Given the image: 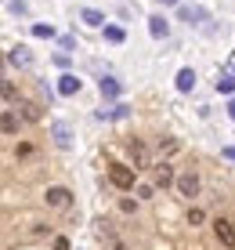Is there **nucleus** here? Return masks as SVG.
I'll return each mask as SVG.
<instances>
[{
    "instance_id": "obj_24",
    "label": "nucleus",
    "mask_w": 235,
    "mask_h": 250,
    "mask_svg": "<svg viewBox=\"0 0 235 250\" xmlns=\"http://www.w3.org/2000/svg\"><path fill=\"white\" fill-rule=\"evenodd\" d=\"M152 192H156L152 185H141V188H137V196H141V200H152Z\"/></svg>"
},
{
    "instance_id": "obj_4",
    "label": "nucleus",
    "mask_w": 235,
    "mask_h": 250,
    "mask_svg": "<svg viewBox=\"0 0 235 250\" xmlns=\"http://www.w3.org/2000/svg\"><path fill=\"white\" fill-rule=\"evenodd\" d=\"M69 203H73V192H69V188H62V185H51V188H47V207L65 210Z\"/></svg>"
},
{
    "instance_id": "obj_12",
    "label": "nucleus",
    "mask_w": 235,
    "mask_h": 250,
    "mask_svg": "<svg viewBox=\"0 0 235 250\" xmlns=\"http://www.w3.org/2000/svg\"><path fill=\"white\" fill-rule=\"evenodd\" d=\"M196 87V73L192 69H181L177 73V91H192Z\"/></svg>"
},
{
    "instance_id": "obj_5",
    "label": "nucleus",
    "mask_w": 235,
    "mask_h": 250,
    "mask_svg": "<svg viewBox=\"0 0 235 250\" xmlns=\"http://www.w3.org/2000/svg\"><path fill=\"white\" fill-rule=\"evenodd\" d=\"M7 62H11V65H19V69H29L33 65V55H29V47H11V51H7Z\"/></svg>"
},
{
    "instance_id": "obj_11",
    "label": "nucleus",
    "mask_w": 235,
    "mask_h": 250,
    "mask_svg": "<svg viewBox=\"0 0 235 250\" xmlns=\"http://www.w3.org/2000/svg\"><path fill=\"white\" fill-rule=\"evenodd\" d=\"M40 116H43V113H40L37 102H22V120H25V124H37Z\"/></svg>"
},
{
    "instance_id": "obj_3",
    "label": "nucleus",
    "mask_w": 235,
    "mask_h": 250,
    "mask_svg": "<svg viewBox=\"0 0 235 250\" xmlns=\"http://www.w3.org/2000/svg\"><path fill=\"white\" fill-rule=\"evenodd\" d=\"M214 232H217V239H221L224 247H235V221L232 218H217L214 221Z\"/></svg>"
},
{
    "instance_id": "obj_27",
    "label": "nucleus",
    "mask_w": 235,
    "mask_h": 250,
    "mask_svg": "<svg viewBox=\"0 0 235 250\" xmlns=\"http://www.w3.org/2000/svg\"><path fill=\"white\" fill-rule=\"evenodd\" d=\"M159 4H177V0H159Z\"/></svg>"
},
{
    "instance_id": "obj_13",
    "label": "nucleus",
    "mask_w": 235,
    "mask_h": 250,
    "mask_svg": "<svg viewBox=\"0 0 235 250\" xmlns=\"http://www.w3.org/2000/svg\"><path fill=\"white\" fill-rule=\"evenodd\" d=\"M80 19H83L87 25H105V15H101V11H94V7H83V11H80Z\"/></svg>"
},
{
    "instance_id": "obj_15",
    "label": "nucleus",
    "mask_w": 235,
    "mask_h": 250,
    "mask_svg": "<svg viewBox=\"0 0 235 250\" xmlns=\"http://www.w3.org/2000/svg\"><path fill=\"white\" fill-rule=\"evenodd\" d=\"M156 149H159V156H174L181 145H177V138H159V145H156Z\"/></svg>"
},
{
    "instance_id": "obj_9",
    "label": "nucleus",
    "mask_w": 235,
    "mask_h": 250,
    "mask_svg": "<svg viewBox=\"0 0 235 250\" xmlns=\"http://www.w3.org/2000/svg\"><path fill=\"white\" fill-rule=\"evenodd\" d=\"M119 91H123V83L116 76H101V98H119Z\"/></svg>"
},
{
    "instance_id": "obj_17",
    "label": "nucleus",
    "mask_w": 235,
    "mask_h": 250,
    "mask_svg": "<svg viewBox=\"0 0 235 250\" xmlns=\"http://www.w3.org/2000/svg\"><path fill=\"white\" fill-rule=\"evenodd\" d=\"M177 11H181V19H185V22H192V19H203V7H188V4H181Z\"/></svg>"
},
{
    "instance_id": "obj_19",
    "label": "nucleus",
    "mask_w": 235,
    "mask_h": 250,
    "mask_svg": "<svg viewBox=\"0 0 235 250\" xmlns=\"http://www.w3.org/2000/svg\"><path fill=\"white\" fill-rule=\"evenodd\" d=\"M217 91H221V94H228V91H235V73H228V76H221V80H217Z\"/></svg>"
},
{
    "instance_id": "obj_22",
    "label": "nucleus",
    "mask_w": 235,
    "mask_h": 250,
    "mask_svg": "<svg viewBox=\"0 0 235 250\" xmlns=\"http://www.w3.org/2000/svg\"><path fill=\"white\" fill-rule=\"evenodd\" d=\"M105 116H112V120H123V116H127V105H116L112 113H101V120H105Z\"/></svg>"
},
{
    "instance_id": "obj_10",
    "label": "nucleus",
    "mask_w": 235,
    "mask_h": 250,
    "mask_svg": "<svg viewBox=\"0 0 235 250\" xmlns=\"http://www.w3.org/2000/svg\"><path fill=\"white\" fill-rule=\"evenodd\" d=\"M76 91H80V80H76L73 73H65V76H62V83H58V94H65V98H73Z\"/></svg>"
},
{
    "instance_id": "obj_1",
    "label": "nucleus",
    "mask_w": 235,
    "mask_h": 250,
    "mask_svg": "<svg viewBox=\"0 0 235 250\" xmlns=\"http://www.w3.org/2000/svg\"><path fill=\"white\" fill-rule=\"evenodd\" d=\"M134 174H137V170H134V167H127V163H112L109 182L116 185V188H134Z\"/></svg>"
},
{
    "instance_id": "obj_6",
    "label": "nucleus",
    "mask_w": 235,
    "mask_h": 250,
    "mask_svg": "<svg viewBox=\"0 0 235 250\" xmlns=\"http://www.w3.org/2000/svg\"><path fill=\"white\" fill-rule=\"evenodd\" d=\"M127 149H130V160H134V170H141V167H149V149H145V145H141V142H137V138H134V142H130V145H127Z\"/></svg>"
},
{
    "instance_id": "obj_25",
    "label": "nucleus",
    "mask_w": 235,
    "mask_h": 250,
    "mask_svg": "<svg viewBox=\"0 0 235 250\" xmlns=\"http://www.w3.org/2000/svg\"><path fill=\"white\" fill-rule=\"evenodd\" d=\"M224 160H232V163H235V145H228V149H224Z\"/></svg>"
},
{
    "instance_id": "obj_16",
    "label": "nucleus",
    "mask_w": 235,
    "mask_h": 250,
    "mask_svg": "<svg viewBox=\"0 0 235 250\" xmlns=\"http://www.w3.org/2000/svg\"><path fill=\"white\" fill-rule=\"evenodd\" d=\"M105 40H109V44H123V40H127V33L119 29V25H105Z\"/></svg>"
},
{
    "instance_id": "obj_20",
    "label": "nucleus",
    "mask_w": 235,
    "mask_h": 250,
    "mask_svg": "<svg viewBox=\"0 0 235 250\" xmlns=\"http://www.w3.org/2000/svg\"><path fill=\"white\" fill-rule=\"evenodd\" d=\"M33 37H43V40H51V37H55V29H51V25H33Z\"/></svg>"
},
{
    "instance_id": "obj_23",
    "label": "nucleus",
    "mask_w": 235,
    "mask_h": 250,
    "mask_svg": "<svg viewBox=\"0 0 235 250\" xmlns=\"http://www.w3.org/2000/svg\"><path fill=\"white\" fill-rule=\"evenodd\" d=\"M4 102H15V83L4 80Z\"/></svg>"
},
{
    "instance_id": "obj_18",
    "label": "nucleus",
    "mask_w": 235,
    "mask_h": 250,
    "mask_svg": "<svg viewBox=\"0 0 235 250\" xmlns=\"http://www.w3.org/2000/svg\"><path fill=\"white\" fill-rule=\"evenodd\" d=\"M15 131H19V120H15L11 109H4V134H15Z\"/></svg>"
},
{
    "instance_id": "obj_26",
    "label": "nucleus",
    "mask_w": 235,
    "mask_h": 250,
    "mask_svg": "<svg viewBox=\"0 0 235 250\" xmlns=\"http://www.w3.org/2000/svg\"><path fill=\"white\" fill-rule=\"evenodd\" d=\"M228 116H232V120H235V98H232V102H228Z\"/></svg>"
},
{
    "instance_id": "obj_2",
    "label": "nucleus",
    "mask_w": 235,
    "mask_h": 250,
    "mask_svg": "<svg viewBox=\"0 0 235 250\" xmlns=\"http://www.w3.org/2000/svg\"><path fill=\"white\" fill-rule=\"evenodd\" d=\"M177 188L181 196H188V200H192V196H199V174L196 170H185V174H177Z\"/></svg>"
},
{
    "instance_id": "obj_7",
    "label": "nucleus",
    "mask_w": 235,
    "mask_h": 250,
    "mask_svg": "<svg viewBox=\"0 0 235 250\" xmlns=\"http://www.w3.org/2000/svg\"><path fill=\"white\" fill-rule=\"evenodd\" d=\"M156 185H159V188L177 185V178H174V167H170L167 160H163V163H156Z\"/></svg>"
},
{
    "instance_id": "obj_14",
    "label": "nucleus",
    "mask_w": 235,
    "mask_h": 250,
    "mask_svg": "<svg viewBox=\"0 0 235 250\" xmlns=\"http://www.w3.org/2000/svg\"><path fill=\"white\" fill-rule=\"evenodd\" d=\"M69 142H73V138H69V127L55 124V145H58V149H69Z\"/></svg>"
},
{
    "instance_id": "obj_8",
    "label": "nucleus",
    "mask_w": 235,
    "mask_h": 250,
    "mask_svg": "<svg viewBox=\"0 0 235 250\" xmlns=\"http://www.w3.org/2000/svg\"><path fill=\"white\" fill-rule=\"evenodd\" d=\"M149 33H152L156 40H163V37L170 33V22L163 19V15H152V19H149Z\"/></svg>"
},
{
    "instance_id": "obj_21",
    "label": "nucleus",
    "mask_w": 235,
    "mask_h": 250,
    "mask_svg": "<svg viewBox=\"0 0 235 250\" xmlns=\"http://www.w3.org/2000/svg\"><path fill=\"white\" fill-rule=\"evenodd\" d=\"M203 218H206V214L199 210V207H192V210H188V225H203Z\"/></svg>"
}]
</instances>
